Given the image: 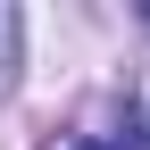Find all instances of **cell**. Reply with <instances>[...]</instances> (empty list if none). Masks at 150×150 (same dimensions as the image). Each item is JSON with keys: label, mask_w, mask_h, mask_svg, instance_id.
I'll return each mask as SVG.
<instances>
[{"label": "cell", "mask_w": 150, "mask_h": 150, "mask_svg": "<svg viewBox=\"0 0 150 150\" xmlns=\"http://www.w3.org/2000/svg\"><path fill=\"white\" fill-rule=\"evenodd\" d=\"M83 150H150V117L134 100H117V108H100V125H92V134H75Z\"/></svg>", "instance_id": "6da1fadb"}, {"label": "cell", "mask_w": 150, "mask_h": 150, "mask_svg": "<svg viewBox=\"0 0 150 150\" xmlns=\"http://www.w3.org/2000/svg\"><path fill=\"white\" fill-rule=\"evenodd\" d=\"M17 33H25V17L0 0V100H8V83H17Z\"/></svg>", "instance_id": "7a4b0ae2"}, {"label": "cell", "mask_w": 150, "mask_h": 150, "mask_svg": "<svg viewBox=\"0 0 150 150\" xmlns=\"http://www.w3.org/2000/svg\"><path fill=\"white\" fill-rule=\"evenodd\" d=\"M67 150H83V142H67Z\"/></svg>", "instance_id": "3957f363"}]
</instances>
